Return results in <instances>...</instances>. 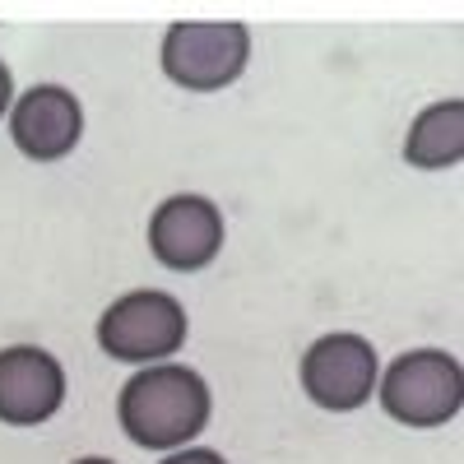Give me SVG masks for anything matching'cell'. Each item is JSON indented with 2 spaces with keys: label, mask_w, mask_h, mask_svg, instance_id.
Returning a JSON list of instances; mask_svg holds the SVG:
<instances>
[{
  "label": "cell",
  "mask_w": 464,
  "mask_h": 464,
  "mask_svg": "<svg viewBox=\"0 0 464 464\" xmlns=\"http://www.w3.org/2000/svg\"><path fill=\"white\" fill-rule=\"evenodd\" d=\"M209 418H214V391L186 362L140 367L116 391V428L126 432L130 446L153 455L196 446V437L209 428Z\"/></svg>",
  "instance_id": "cell-1"
},
{
  "label": "cell",
  "mask_w": 464,
  "mask_h": 464,
  "mask_svg": "<svg viewBox=\"0 0 464 464\" xmlns=\"http://www.w3.org/2000/svg\"><path fill=\"white\" fill-rule=\"evenodd\" d=\"M186 334H190V316H186L181 297L168 288H130L121 297H111L93 325V339L102 353L135 372L177 362V353L186 348Z\"/></svg>",
  "instance_id": "cell-2"
},
{
  "label": "cell",
  "mask_w": 464,
  "mask_h": 464,
  "mask_svg": "<svg viewBox=\"0 0 464 464\" xmlns=\"http://www.w3.org/2000/svg\"><path fill=\"white\" fill-rule=\"evenodd\" d=\"M251 65V28L237 19H177L159 37V70L181 93H223Z\"/></svg>",
  "instance_id": "cell-3"
},
{
  "label": "cell",
  "mask_w": 464,
  "mask_h": 464,
  "mask_svg": "<svg viewBox=\"0 0 464 464\" xmlns=\"http://www.w3.org/2000/svg\"><path fill=\"white\" fill-rule=\"evenodd\" d=\"M376 404L400 428H450L464 409V367L446 348H409L376 376Z\"/></svg>",
  "instance_id": "cell-4"
},
{
  "label": "cell",
  "mask_w": 464,
  "mask_h": 464,
  "mask_svg": "<svg viewBox=\"0 0 464 464\" xmlns=\"http://www.w3.org/2000/svg\"><path fill=\"white\" fill-rule=\"evenodd\" d=\"M376 343L358 330H330L306 343V353L297 358L302 395L325 413H358L376 395Z\"/></svg>",
  "instance_id": "cell-5"
},
{
  "label": "cell",
  "mask_w": 464,
  "mask_h": 464,
  "mask_svg": "<svg viewBox=\"0 0 464 464\" xmlns=\"http://www.w3.org/2000/svg\"><path fill=\"white\" fill-rule=\"evenodd\" d=\"M149 256L172 275H200L223 256L227 242V223L223 209L200 196V190H177V196L159 200L149 214Z\"/></svg>",
  "instance_id": "cell-6"
},
{
  "label": "cell",
  "mask_w": 464,
  "mask_h": 464,
  "mask_svg": "<svg viewBox=\"0 0 464 464\" xmlns=\"http://www.w3.org/2000/svg\"><path fill=\"white\" fill-rule=\"evenodd\" d=\"M65 362L43 343L0 348V428H43L65 409Z\"/></svg>",
  "instance_id": "cell-7"
},
{
  "label": "cell",
  "mask_w": 464,
  "mask_h": 464,
  "mask_svg": "<svg viewBox=\"0 0 464 464\" xmlns=\"http://www.w3.org/2000/svg\"><path fill=\"white\" fill-rule=\"evenodd\" d=\"M5 130L28 163H43V168L61 163L84 140V102L65 84H33L14 93L5 111Z\"/></svg>",
  "instance_id": "cell-8"
},
{
  "label": "cell",
  "mask_w": 464,
  "mask_h": 464,
  "mask_svg": "<svg viewBox=\"0 0 464 464\" xmlns=\"http://www.w3.org/2000/svg\"><path fill=\"white\" fill-rule=\"evenodd\" d=\"M404 163L418 172H450L464 159V98L428 102L404 130Z\"/></svg>",
  "instance_id": "cell-9"
},
{
  "label": "cell",
  "mask_w": 464,
  "mask_h": 464,
  "mask_svg": "<svg viewBox=\"0 0 464 464\" xmlns=\"http://www.w3.org/2000/svg\"><path fill=\"white\" fill-rule=\"evenodd\" d=\"M159 464H227V455H218V450H209V446H186V450L163 455Z\"/></svg>",
  "instance_id": "cell-10"
},
{
  "label": "cell",
  "mask_w": 464,
  "mask_h": 464,
  "mask_svg": "<svg viewBox=\"0 0 464 464\" xmlns=\"http://www.w3.org/2000/svg\"><path fill=\"white\" fill-rule=\"evenodd\" d=\"M14 74H10V65L0 61V121H5V111H10V102H14Z\"/></svg>",
  "instance_id": "cell-11"
},
{
  "label": "cell",
  "mask_w": 464,
  "mask_h": 464,
  "mask_svg": "<svg viewBox=\"0 0 464 464\" xmlns=\"http://www.w3.org/2000/svg\"><path fill=\"white\" fill-rule=\"evenodd\" d=\"M70 464H116V459H107V455H80V459H70Z\"/></svg>",
  "instance_id": "cell-12"
}]
</instances>
